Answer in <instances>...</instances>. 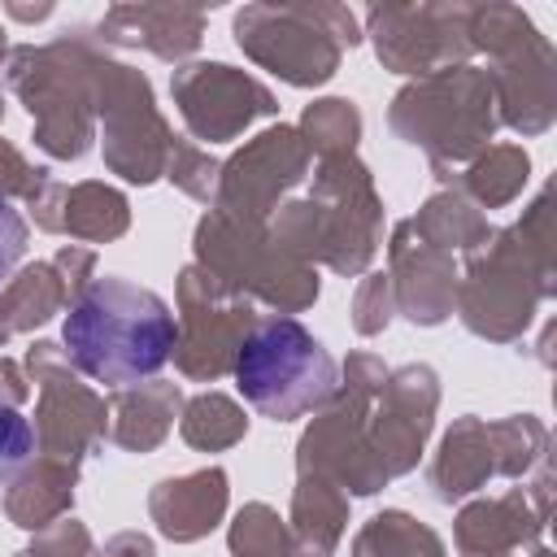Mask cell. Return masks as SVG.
<instances>
[{
  "label": "cell",
  "mask_w": 557,
  "mask_h": 557,
  "mask_svg": "<svg viewBox=\"0 0 557 557\" xmlns=\"http://www.w3.org/2000/svg\"><path fill=\"white\" fill-rule=\"evenodd\" d=\"M61 339L83 374L109 387H126L152 379L170 361L178 326L157 292L109 274L87 283L83 296L70 305Z\"/></svg>",
  "instance_id": "6da1fadb"
},
{
  "label": "cell",
  "mask_w": 557,
  "mask_h": 557,
  "mask_svg": "<svg viewBox=\"0 0 557 557\" xmlns=\"http://www.w3.org/2000/svg\"><path fill=\"white\" fill-rule=\"evenodd\" d=\"M335 374L339 370H335V357L326 352V344L296 318L261 322L235 352L239 396L274 422H292V418L326 405L335 392Z\"/></svg>",
  "instance_id": "7a4b0ae2"
},
{
  "label": "cell",
  "mask_w": 557,
  "mask_h": 557,
  "mask_svg": "<svg viewBox=\"0 0 557 557\" xmlns=\"http://www.w3.org/2000/svg\"><path fill=\"white\" fill-rule=\"evenodd\" d=\"M35 453V431L30 422L13 409V405H0V483H9Z\"/></svg>",
  "instance_id": "3957f363"
},
{
  "label": "cell",
  "mask_w": 557,
  "mask_h": 557,
  "mask_svg": "<svg viewBox=\"0 0 557 557\" xmlns=\"http://www.w3.org/2000/svg\"><path fill=\"white\" fill-rule=\"evenodd\" d=\"M22 252H26V222L13 209V200L0 196V278H9L17 270Z\"/></svg>",
  "instance_id": "277c9868"
}]
</instances>
